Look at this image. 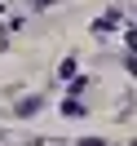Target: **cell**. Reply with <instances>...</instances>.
<instances>
[{
    "mask_svg": "<svg viewBox=\"0 0 137 146\" xmlns=\"http://www.w3.org/2000/svg\"><path fill=\"white\" fill-rule=\"evenodd\" d=\"M62 115H84V106H80L75 98H66V102H62Z\"/></svg>",
    "mask_w": 137,
    "mask_h": 146,
    "instance_id": "obj_1",
    "label": "cell"
}]
</instances>
